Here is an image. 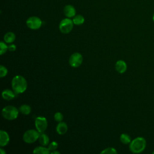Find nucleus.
Returning a JSON list of instances; mask_svg holds the SVG:
<instances>
[{"mask_svg":"<svg viewBox=\"0 0 154 154\" xmlns=\"http://www.w3.org/2000/svg\"><path fill=\"white\" fill-rule=\"evenodd\" d=\"M11 86L13 91L16 93H22L27 88V82L22 76L16 75L12 79Z\"/></svg>","mask_w":154,"mask_h":154,"instance_id":"nucleus-1","label":"nucleus"},{"mask_svg":"<svg viewBox=\"0 0 154 154\" xmlns=\"http://www.w3.org/2000/svg\"><path fill=\"white\" fill-rule=\"evenodd\" d=\"M146 147V140L142 137L134 138L129 143V150L134 153H140L143 152Z\"/></svg>","mask_w":154,"mask_h":154,"instance_id":"nucleus-2","label":"nucleus"},{"mask_svg":"<svg viewBox=\"0 0 154 154\" xmlns=\"http://www.w3.org/2000/svg\"><path fill=\"white\" fill-rule=\"evenodd\" d=\"M19 114V110L14 106L8 105L2 110V115L4 118L8 120L16 119Z\"/></svg>","mask_w":154,"mask_h":154,"instance_id":"nucleus-3","label":"nucleus"},{"mask_svg":"<svg viewBox=\"0 0 154 154\" xmlns=\"http://www.w3.org/2000/svg\"><path fill=\"white\" fill-rule=\"evenodd\" d=\"M73 22L70 18H65L61 20L59 24V29L63 34H67L70 32L73 27Z\"/></svg>","mask_w":154,"mask_h":154,"instance_id":"nucleus-4","label":"nucleus"},{"mask_svg":"<svg viewBox=\"0 0 154 154\" xmlns=\"http://www.w3.org/2000/svg\"><path fill=\"white\" fill-rule=\"evenodd\" d=\"M39 135V132L38 131L29 129L23 134V140L27 143H32L38 138Z\"/></svg>","mask_w":154,"mask_h":154,"instance_id":"nucleus-5","label":"nucleus"},{"mask_svg":"<svg viewBox=\"0 0 154 154\" xmlns=\"http://www.w3.org/2000/svg\"><path fill=\"white\" fill-rule=\"evenodd\" d=\"M26 23L29 28L31 29H38L41 27L42 21L38 17L31 16L26 20Z\"/></svg>","mask_w":154,"mask_h":154,"instance_id":"nucleus-6","label":"nucleus"},{"mask_svg":"<svg viewBox=\"0 0 154 154\" xmlns=\"http://www.w3.org/2000/svg\"><path fill=\"white\" fill-rule=\"evenodd\" d=\"M82 56L80 53L75 52L69 58V64L72 67H78L82 63Z\"/></svg>","mask_w":154,"mask_h":154,"instance_id":"nucleus-7","label":"nucleus"},{"mask_svg":"<svg viewBox=\"0 0 154 154\" xmlns=\"http://www.w3.org/2000/svg\"><path fill=\"white\" fill-rule=\"evenodd\" d=\"M35 125L37 130L40 132H43L48 127V122L45 117H38L35 119Z\"/></svg>","mask_w":154,"mask_h":154,"instance_id":"nucleus-8","label":"nucleus"},{"mask_svg":"<svg viewBox=\"0 0 154 154\" xmlns=\"http://www.w3.org/2000/svg\"><path fill=\"white\" fill-rule=\"evenodd\" d=\"M63 12L64 15L68 17H73L76 15V9L72 5H67L64 7Z\"/></svg>","mask_w":154,"mask_h":154,"instance_id":"nucleus-9","label":"nucleus"},{"mask_svg":"<svg viewBox=\"0 0 154 154\" xmlns=\"http://www.w3.org/2000/svg\"><path fill=\"white\" fill-rule=\"evenodd\" d=\"M10 141V137L8 133L3 130L0 131V146L1 147L5 146Z\"/></svg>","mask_w":154,"mask_h":154,"instance_id":"nucleus-10","label":"nucleus"},{"mask_svg":"<svg viewBox=\"0 0 154 154\" xmlns=\"http://www.w3.org/2000/svg\"><path fill=\"white\" fill-rule=\"evenodd\" d=\"M116 69L119 73H123L127 69V64L123 60H119L116 63Z\"/></svg>","mask_w":154,"mask_h":154,"instance_id":"nucleus-11","label":"nucleus"},{"mask_svg":"<svg viewBox=\"0 0 154 154\" xmlns=\"http://www.w3.org/2000/svg\"><path fill=\"white\" fill-rule=\"evenodd\" d=\"M57 132L60 134L63 135L67 131V125L65 122H60L56 127Z\"/></svg>","mask_w":154,"mask_h":154,"instance_id":"nucleus-12","label":"nucleus"},{"mask_svg":"<svg viewBox=\"0 0 154 154\" xmlns=\"http://www.w3.org/2000/svg\"><path fill=\"white\" fill-rule=\"evenodd\" d=\"M14 93L9 89H5L2 93V98L6 100H11V99H14L15 97Z\"/></svg>","mask_w":154,"mask_h":154,"instance_id":"nucleus-13","label":"nucleus"},{"mask_svg":"<svg viewBox=\"0 0 154 154\" xmlns=\"http://www.w3.org/2000/svg\"><path fill=\"white\" fill-rule=\"evenodd\" d=\"M16 38V35L13 32H8L4 36V40L7 43H13Z\"/></svg>","mask_w":154,"mask_h":154,"instance_id":"nucleus-14","label":"nucleus"},{"mask_svg":"<svg viewBox=\"0 0 154 154\" xmlns=\"http://www.w3.org/2000/svg\"><path fill=\"white\" fill-rule=\"evenodd\" d=\"M33 153L37 154H49L50 153V150L48 148H46L43 146L35 147L33 150Z\"/></svg>","mask_w":154,"mask_h":154,"instance_id":"nucleus-15","label":"nucleus"},{"mask_svg":"<svg viewBox=\"0 0 154 154\" xmlns=\"http://www.w3.org/2000/svg\"><path fill=\"white\" fill-rule=\"evenodd\" d=\"M38 140L41 145L43 146H46L49 144V138L48 136L45 134H42L39 135Z\"/></svg>","mask_w":154,"mask_h":154,"instance_id":"nucleus-16","label":"nucleus"},{"mask_svg":"<svg viewBox=\"0 0 154 154\" xmlns=\"http://www.w3.org/2000/svg\"><path fill=\"white\" fill-rule=\"evenodd\" d=\"M72 20H73V22L75 25H81L84 23V22L85 21V19H84V17L82 15L77 14V15H75L73 17Z\"/></svg>","mask_w":154,"mask_h":154,"instance_id":"nucleus-17","label":"nucleus"},{"mask_svg":"<svg viewBox=\"0 0 154 154\" xmlns=\"http://www.w3.org/2000/svg\"><path fill=\"white\" fill-rule=\"evenodd\" d=\"M19 111L23 114H25V115H28L29 114L31 111V108L30 107L29 105H26V104H24V105H22L20 106L19 108Z\"/></svg>","mask_w":154,"mask_h":154,"instance_id":"nucleus-18","label":"nucleus"},{"mask_svg":"<svg viewBox=\"0 0 154 154\" xmlns=\"http://www.w3.org/2000/svg\"><path fill=\"white\" fill-rule=\"evenodd\" d=\"M120 141L123 144H129L132 141L131 137L127 134H121V135L120 137Z\"/></svg>","mask_w":154,"mask_h":154,"instance_id":"nucleus-19","label":"nucleus"},{"mask_svg":"<svg viewBox=\"0 0 154 154\" xmlns=\"http://www.w3.org/2000/svg\"><path fill=\"white\" fill-rule=\"evenodd\" d=\"M100 153L103 154V153H105V154H116L117 153V150L113 148V147H108V148H106L105 149L103 150H102Z\"/></svg>","mask_w":154,"mask_h":154,"instance_id":"nucleus-20","label":"nucleus"},{"mask_svg":"<svg viewBox=\"0 0 154 154\" xmlns=\"http://www.w3.org/2000/svg\"><path fill=\"white\" fill-rule=\"evenodd\" d=\"M0 48H1V51H0L1 55H3L8 50V46L4 42H1Z\"/></svg>","mask_w":154,"mask_h":154,"instance_id":"nucleus-21","label":"nucleus"},{"mask_svg":"<svg viewBox=\"0 0 154 154\" xmlns=\"http://www.w3.org/2000/svg\"><path fill=\"white\" fill-rule=\"evenodd\" d=\"M7 73H8V70H7V68L5 66L1 65L0 66V77L3 78V77L7 75Z\"/></svg>","mask_w":154,"mask_h":154,"instance_id":"nucleus-22","label":"nucleus"},{"mask_svg":"<svg viewBox=\"0 0 154 154\" xmlns=\"http://www.w3.org/2000/svg\"><path fill=\"white\" fill-rule=\"evenodd\" d=\"M54 119L56 122H62V120L63 119V116L62 113H61L60 112H56L54 114Z\"/></svg>","mask_w":154,"mask_h":154,"instance_id":"nucleus-23","label":"nucleus"},{"mask_svg":"<svg viewBox=\"0 0 154 154\" xmlns=\"http://www.w3.org/2000/svg\"><path fill=\"white\" fill-rule=\"evenodd\" d=\"M58 147V143L55 141L52 142L51 144H49L48 146V149L50 151H53L56 150V149Z\"/></svg>","mask_w":154,"mask_h":154,"instance_id":"nucleus-24","label":"nucleus"},{"mask_svg":"<svg viewBox=\"0 0 154 154\" xmlns=\"http://www.w3.org/2000/svg\"><path fill=\"white\" fill-rule=\"evenodd\" d=\"M16 49V46L14 44H11L8 46V50H9L10 51H14Z\"/></svg>","mask_w":154,"mask_h":154,"instance_id":"nucleus-25","label":"nucleus"},{"mask_svg":"<svg viewBox=\"0 0 154 154\" xmlns=\"http://www.w3.org/2000/svg\"><path fill=\"white\" fill-rule=\"evenodd\" d=\"M51 154H60V153L59 152H58V151L53 150V151H52V152H51Z\"/></svg>","mask_w":154,"mask_h":154,"instance_id":"nucleus-26","label":"nucleus"},{"mask_svg":"<svg viewBox=\"0 0 154 154\" xmlns=\"http://www.w3.org/2000/svg\"><path fill=\"white\" fill-rule=\"evenodd\" d=\"M0 152H1V154H5L6 152L5 150H4V149L2 148L0 149Z\"/></svg>","mask_w":154,"mask_h":154,"instance_id":"nucleus-27","label":"nucleus"},{"mask_svg":"<svg viewBox=\"0 0 154 154\" xmlns=\"http://www.w3.org/2000/svg\"><path fill=\"white\" fill-rule=\"evenodd\" d=\"M152 19H153V22H154V13H153V17H152Z\"/></svg>","mask_w":154,"mask_h":154,"instance_id":"nucleus-28","label":"nucleus"},{"mask_svg":"<svg viewBox=\"0 0 154 154\" xmlns=\"http://www.w3.org/2000/svg\"><path fill=\"white\" fill-rule=\"evenodd\" d=\"M152 153H153V154H154V150L152 152Z\"/></svg>","mask_w":154,"mask_h":154,"instance_id":"nucleus-29","label":"nucleus"}]
</instances>
